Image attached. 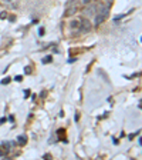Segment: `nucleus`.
Returning <instances> with one entry per match:
<instances>
[{"instance_id":"5","label":"nucleus","mask_w":142,"mask_h":160,"mask_svg":"<svg viewBox=\"0 0 142 160\" xmlns=\"http://www.w3.org/2000/svg\"><path fill=\"white\" fill-rule=\"evenodd\" d=\"M7 152H9V147H6V149H4L3 146H0V156H6Z\"/></svg>"},{"instance_id":"12","label":"nucleus","mask_w":142,"mask_h":160,"mask_svg":"<svg viewBox=\"0 0 142 160\" xmlns=\"http://www.w3.org/2000/svg\"><path fill=\"white\" fill-rule=\"evenodd\" d=\"M29 94H30V90H26V92H24V96L27 97V96H29Z\"/></svg>"},{"instance_id":"1","label":"nucleus","mask_w":142,"mask_h":160,"mask_svg":"<svg viewBox=\"0 0 142 160\" xmlns=\"http://www.w3.org/2000/svg\"><path fill=\"white\" fill-rule=\"evenodd\" d=\"M108 13H109L108 6H99V7H97V13H95V20H94V24H95V26H99V24L103 23V20L107 19Z\"/></svg>"},{"instance_id":"11","label":"nucleus","mask_w":142,"mask_h":160,"mask_svg":"<svg viewBox=\"0 0 142 160\" xmlns=\"http://www.w3.org/2000/svg\"><path fill=\"white\" fill-rule=\"evenodd\" d=\"M89 2H91V0H81V3L83 4H87V3H89Z\"/></svg>"},{"instance_id":"10","label":"nucleus","mask_w":142,"mask_h":160,"mask_svg":"<svg viewBox=\"0 0 142 160\" xmlns=\"http://www.w3.org/2000/svg\"><path fill=\"white\" fill-rule=\"evenodd\" d=\"M26 73H27V74L31 73V69H30V66H27V67H26Z\"/></svg>"},{"instance_id":"2","label":"nucleus","mask_w":142,"mask_h":160,"mask_svg":"<svg viewBox=\"0 0 142 160\" xmlns=\"http://www.w3.org/2000/svg\"><path fill=\"white\" fill-rule=\"evenodd\" d=\"M91 29V22H88L87 19L78 20V30L80 32H88Z\"/></svg>"},{"instance_id":"8","label":"nucleus","mask_w":142,"mask_h":160,"mask_svg":"<svg viewBox=\"0 0 142 160\" xmlns=\"http://www.w3.org/2000/svg\"><path fill=\"white\" fill-rule=\"evenodd\" d=\"M14 80H16V82H21V80H23V76H16Z\"/></svg>"},{"instance_id":"13","label":"nucleus","mask_w":142,"mask_h":160,"mask_svg":"<svg viewBox=\"0 0 142 160\" xmlns=\"http://www.w3.org/2000/svg\"><path fill=\"white\" fill-rule=\"evenodd\" d=\"M6 2H10V0H6Z\"/></svg>"},{"instance_id":"7","label":"nucleus","mask_w":142,"mask_h":160,"mask_svg":"<svg viewBox=\"0 0 142 160\" xmlns=\"http://www.w3.org/2000/svg\"><path fill=\"white\" fill-rule=\"evenodd\" d=\"M50 62H51V56L44 57V59H43V63H50Z\"/></svg>"},{"instance_id":"9","label":"nucleus","mask_w":142,"mask_h":160,"mask_svg":"<svg viewBox=\"0 0 142 160\" xmlns=\"http://www.w3.org/2000/svg\"><path fill=\"white\" fill-rule=\"evenodd\" d=\"M39 34H40V36H43V34H44V29H43V27H40V29H39Z\"/></svg>"},{"instance_id":"4","label":"nucleus","mask_w":142,"mask_h":160,"mask_svg":"<svg viewBox=\"0 0 142 160\" xmlns=\"http://www.w3.org/2000/svg\"><path fill=\"white\" fill-rule=\"evenodd\" d=\"M17 142H19V144H26L27 143V137L24 136V134H21V136H19Z\"/></svg>"},{"instance_id":"3","label":"nucleus","mask_w":142,"mask_h":160,"mask_svg":"<svg viewBox=\"0 0 142 160\" xmlns=\"http://www.w3.org/2000/svg\"><path fill=\"white\" fill-rule=\"evenodd\" d=\"M95 13H97V6L95 4H88V6L84 9V14L85 16H95Z\"/></svg>"},{"instance_id":"6","label":"nucleus","mask_w":142,"mask_h":160,"mask_svg":"<svg viewBox=\"0 0 142 160\" xmlns=\"http://www.w3.org/2000/svg\"><path fill=\"white\" fill-rule=\"evenodd\" d=\"M10 80H11L10 77H6V79L2 80V84H9V83H10Z\"/></svg>"}]
</instances>
